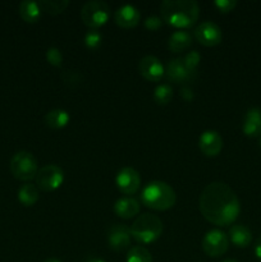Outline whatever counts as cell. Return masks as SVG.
Instances as JSON below:
<instances>
[{
    "instance_id": "6da1fadb",
    "label": "cell",
    "mask_w": 261,
    "mask_h": 262,
    "mask_svg": "<svg viewBox=\"0 0 261 262\" xmlns=\"http://www.w3.org/2000/svg\"><path fill=\"white\" fill-rule=\"evenodd\" d=\"M200 211L207 222L225 227L235 222L241 212L237 194L228 184L214 182L207 184L200 196Z\"/></svg>"
},
{
    "instance_id": "7a4b0ae2",
    "label": "cell",
    "mask_w": 261,
    "mask_h": 262,
    "mask_svg": "<svg viewBox=\"0 0 261 262\" xmlns=\"http://www.w3.org/2000/svg\"><path fill=\"white\" fill-rule=\"evenodd\" d=\"M161 19L177 28L192 27L200 15V7L193 0H164L160 4Z\"/></svg>"
},
{
    "instance_id": "3957f363",
    "label": "cell",
    "mask_w": 261,
    "mask_h": 262,
    "mask_svg": "<svg viewBox=\"0 0 261 262\" xmlns=\"http://www.w3.org/2000/svg\"><path fill=\"white\" fill-rule=\"evenodd\" d=\"M141 201L148 209L165 211L174 206L177 196L174 189L168 183L161 181L150 182L141 193Z\"/></svg>"
},
{
    "instance_id": "277c9868",
    "label": "cell",
    "mask_w": 261,
    "mask_h": 262,
    "mask_svg": "<svg viewBox=\"0 0 261 262\" xmlns=\"http://www.w3.org/2000/svg\"><path fill=\"white\" fill-rule=\"evenodd\" d=\"M163 233V223L158 216L151 214H142L130 225L132 238L138 243L148 245L160 238Z\"/></svg>"
},
{
    "instance_id": "5b68a950",
    "label": "cell",
    "mask_w": 261,
    "mask_h": 262,
    "mask_svg": "<svg viewBox=\"0 0 261 262\" xmlns=\"http://www.w3.org/2000/svg\"><path fill=\"white\" fill-rule=\"evenodd\" d=\"M110 17V7L102 0L87 2L81 9V18L90 30H97L104 26Z\"/></svg>"
},
{
    "instance_id": "8992f818",
    "label": "cell",
    "mask_w": 261,
    "mask_h": 262,
    "mask_svg": "<svg viewBox=\"0 0 261 262\" xmlns=\"http://www.w3.org/2000/svg\"><path fill=\"white\" fill-rule=\"evenodd\" d=\"M10 171L19 181H31L38 171L37 160L28 151H18L10 160Z\"/></svg>"
},
{
    "instance_id": "52a82bcc",
    "label": "cell",
    "mask_w": 261,
    "mask_h": 262,
    "mask_svg": "<svg viewBox=\"0 0 261 262\" xmlns=\"http://www.w3.org/2000/svg\"><path fill=\"white\" fill-rule=\"evenodd\" d=\"M36 187L44 192H53L58 189L64 182L63 169L58 165H45L38 169L35 177Z\"/></svg>"
},
{
    "instance_id": "ba28073f",
    "label": "cell",
    "mask_w": 261,
    "mask_h": 262,
    "mask_svg": "<svg viewBox=\"0 0 261 262\" xmlns=\"http://www.w3.org/2000/svg\"><path fill=\"white\" fill-rule=\"evenodd\" d=\"M202 251L210 257H220L229 247V238L222 230H210L202 238Z\"/></svg>"
},
{
    "instance_id": "9c48e42d",
    "label": "cell",
    "mask_w": 261,
    "mask_h": 262,
    "mask_svg": "<svg viewBox=\"0 0 261 262\" xmlns=\"http://www.w3.org/2000/svg\"><path fill=\"white\" fill-rule=\"evenodd\" d=\"M194 38L199 41L201 45L204 46H216L222 42L223 40V32L222 28L214 22L210 20H205V22L200 23L196 28H194Z\"/></svg>"
},
{
    "instance_id": "30bf717a",
    "label": "cell",
    "mask_w": 261,
    "mask_h": 262,
    "mask_svg": "<svg viewBox=\"0 0 261 262\" xmlns=\"http://www.w3.org/2000/svg\"><path fill=\"white\" fill-rule=\"evenodd\" d=\"M115 183H117L118 189L123 194H129L130 196V194H135L140 189L141 177L136 169L130 168V166H125V168L120 169L118 171Z\"/></svg>"
},
{
    "instance_id": "8fae6325",
    "label": "cell",
    "mask_w": 261,
    "mask_h": 262,
    "mask_svg": "<svg viewBox=\"0 0 261 262\" xmlns=\"http://www.w3.org/2000/svg\"><path fill=\"white\" fill-rule=\"evenodd\" d=\"M130 228L124 224H114L107 232V245L115 252H120L129 247L130 245Z\"/></svg>"
},
{
    "instance_id": "7c38bea8",
    "label": "cell",
    "mask_w": 261,
    "mask_h": 262,
    "mask_svg": "<svg viewBox=\"0 0 261 262\" xmlns=\"http://www.w3.org/2000/svg\"><path fill=\"white\" fill-rule=\"evenodd\" d=\"M141 76L150 82H159L165 74V69L156 56L146 55L138 63Z\"/></svg>"
},
{
    "instance_id": "4fadbf2b",
    "label": "cell",
    "mask_w": 261,
    "mask_h": 262,
    "mask_svg": "<svg viewBox=\"0 0 261 262\" xmlns=\"http://www.w3.org/2000/svg\"><path fill=\"white\" fill-rule=\"evenodd\" d=\"M166 78L174 83H188L194 78L196 73H192L184 64L183 58L171 59L166 66Z\"/></svg>"
},
{
    "instance_id": "5bb4252c",
    "label": "cell",
    "mask_w": 261,
    "mask_h": 262,
    "mask_svg": "<svg viewBox=\"0 0 261 262\" xmlns=\"http://www.w3.org/2000/svg\"><path fill=\"white\" fill-rule=\"evenodd\" d=\"M223 138L216 130H205L199 138V147L201 150V152L204 155L210 156V158H214L220 154V151L223 150Z\"/></svg>"
},
{
    "instance_id": "9a60e30c",
    "label": "cell",
    "mask_w": 261,
    "mask_h": 262,
    "mask_svg": "<svg viewBox=\"0 0 261 262\" xmlns=\"http://www.w3.org/2000/svg\"><path fill=\"white\" fill-rule=\"evenodd\" d=\"M141 14L140 10L135 5L125 4L118 8L114 13V20L119 27L125 28H135L140 23Z\"/></svg>"
},
{
    "instance_id": "2e32d148",
    "label": "cell",
    "mask_w": 261,
    "mask_h": 262,
    "mask_svg": "<svg viewBox=\"0 0 261 262\" xmlns=\"http://www.w3.org/2000/svg\"><path fill=\"white\" fill-rule=\"evenodd\" d=\"M242 130L248 137L261 136V110L260 107H251L243 118Z\"/></svg>"
},
{
    "instance_id": "e0dca14e",
    "label": "cell",
    "mask_w": 261,
    "mask_h": 262,
    "mask_svg": "<svg viewBox=\"0 0 261 262\" xmlns=\"http://www.w3.org/2000/svg\"><path fill=\"white\" fill-rule=\"evenodd\" d=\"M114 212L122 219H130L140 212V202L133 197H122L114 204Z\"/></svg>"
},
{
    "instance_id": "ac0fdd59",
    "label": "cell",
    "mask_w": 261,
    "mask_h": 262,
    "mask_svg": "<svg viewBox=\"0 0 261 262\" xmlns=\"http://www.w3.org/2000/svg\"><path fill=\"white\" fill-rule=\"evenodd\" d=\"M228 234H229L230 242L240 248L247 247L252 241V233L243 224L232 225Z\"/></svg>"
},
{
    "instance_id": "d6986e66",
    "label": "cell",
    "mask_w": 261,
    "mask_h": 262,
    "mask_svg": "<svg viewBox=\"0 0 261 262\" xmlns=\"http://www.w3.org/2000/svg\"><path fill=\"white\" fill-rule=\"evenodd\" d=\"M19 15L25 22L35 23L40 19L41 17V8L38 2H33V0H25L20 2L19 4Z\"/></svg>"
},
{
    "instance_id": "ffe728a7",
    "label": "cell",
    "mask_w": 261,
    "mask_h": 262,
    "mask_svg": "<svg viewBox=\"0 0 261 262\" xmlns=\"http://www.w3.org/2000/svg\"><path fill=\"white\" fill-rule=\"evenodd\" d=\"M192 45V35L187 31H176L170 35L168 46L173 53H181Z\"/></svg>"
},
{
    "instance_id": "44dd1931",
    "label": "cell",
    "mask_w": 261,
    "mask_h": 262,
    "mask_svg": "<svg viewBox=\"0 0 261 262\" xmlns=\"http://www.w3.org/2000/svg\"><path fill=\"white\" fill-rule=\"evenodd\" d=\"M71 120L68 113L63 109H53L49 113H46L44 122L51 129H61L66 127Z\"/></svg>"
},
{
    "instance_id": "7402d4cb",
    "label": "cell",
    "mask_w": 261,
    "mask_h": 262,
    "mask_svg": "<svg viewBox=\"0 0 261 262\" xmlns=\"http://www.w3.org/2000/svg\"><path fill=\"white\" fill-rule=\"evenodd\" d=\"M18 201L23 206H33L38 201V188L35 184L26 183L18 189Z\"/></svg>"
},
{
    "instance_id": "603a6c76",
    "label": "cell",
    "mask_w": 261,
    "mask_h": 262,
    "mask_svg": "<svg viewBox=\"0 0 261 262\" xmlns=\"http://www.w3.org/2000/svg\"><path fill=\"white\" fill-rule=\"evenodd\" d=\"M41 10L51 15H58L66 10L69 5L68 0H41L38 2Z\"/></svg>"
},
{
    "instance_id": "cb8c5ba5",
    "label": "cell",
    "mask_w": 261,
    "mask_h": 262,
    "mask_svg": "<svg viewBox=\"0 0 261 262\" xmlns=\"http://www.w3.org/2000/svg\"><path fill=\"white\" fill-rule=\"evenodd\" d=\"M154 99H155L156 104L168 105L173 99V89H171L170 84H159L154 91Z\"/></svg>"
},
{
    "instance_id": "d4e9b609",
    "label": "cell",
    "mask_w": 261,
    "mask_h": 262,
    "mask_svg": "<svg viewBox=\"0 0 261 262\" xmlns=\"http://www.w3.org/2000/svg\"><path fill=\"white\" fill-rule=\"evenodd\" d=\"M127 262H153V256L142 246H136L128 251Z\"/></svg>"
},
{
    "instance_id": "484cf974",
    "label": "cell",
    "mask_w": 261,
    "mask_h": 262,
    "mask_svg": "<svg viewBox=\"0 0 261 262\" xmlns=\"http://www.w3.org/2000/svg\"><path fill=\"white\" fill-rule=\"evenodd\" d=\"M60 77L64 84L72 87V89L81 86L82 82H83V74L79 71H73V69H66V71L61 72Z\"/></svg>"
},
{
    "instance_id": "4316f807",
    "label": "cell",
    "mask_w": 261,
    "mask_h": 262,
    "mask_svg": "<svg viewBox=\"0 0 261 262\" xmlns=\"http://www.w3.org/2000/svg\"><path fill=\"white\" fill-rule=\"evenodd\" d=\"M102 36L97 30H89L84 35V45L89 50H97L101 45Z\"/></svg>"
},
{
    "instance_id": "83f0119b",
    "label": "cell",
    "mask_w": 261,
    "mask_h": 262,
    "mask_svg": "<svg viewBox=\"0 0 261 262\" xmlns=\"http://www.w3.org/2000/svg\"><path fill=\"white\" fill-rule=\"evenodd\" d=\"M200 60H201V55L199 51L192 50L188 54L183 56V61L186 64L187 68L192 72V73H197V67H199Z\"/></svg>"
},
{
    "instance_id": "f1b7e54d",
    "label": "cell",
    "mask_w": 261,
    "mask_h": 262,
    "mask_svg": "<svg viewBox=\"0 0 261 262\" xmlns=\"http://www.w3.org/2000/svg\"><path fill=\"white\" fill-rule=\"evenodd\" d=\"M46 60L53 67H60L63 63V55L58 48H49L46 50Z\"/></svg>"
},
{
    "instance_id": "f546056e",
    "label": "cell",
    "mask_w": 261,
    "mask_h": 262,
    "mask_svg": "<svg viewBox=\"0 0 261 262\" xmlns=\"http://www.w3.org/2000/svg\"><path fill=\"white\" fill-rule=\"evenodd\" d=\"M214 5L217 8V10L222 13H229L237 7L235 0H215Z\"/></svg>"
},
{
    "instance_id": "4dcf8cb0",
    "label": "cell",
    "mask_w": 261,
    "mask_h": 262,
    "mask_svg": "<svg viewBox=\"0 0 261 262\" xmlns=\"http://www.w3.org/2000/svg\"><path fill=\"white\" fill-rule=\"evenodd\" d=\"M161 25H163V19L158 15H150L145 19V27L148 31H158L161 27Z\"/></svg>"
},
{
    "instance_id": "1f68e13d",
    "label": "cell",
    "mask_w": 261,
    "mask_h": 262,
    "mask_svg": "<svg viewBox=\"0 0 261 262\" xmlns=\"http://www.w3.org/2000/svg\"><path fill=\"white\" fill-rule=\"evenodd\" d=\"M181 96L183 97L186 101H191V100L193 99V91H192L191 89H188V87H182Z\"/></svg>"
},
{
    "instance_id": "d6a6232c",
    "label": "cell",
    "mask_w": 261,
    "mask_h": 262,
    "mask_svg": "<svg viewBox=\"0 0 261 262\" xmlns=\"http://www.w3.org/2000/svg\"><path fill=\"white\" fill-rule=\"evenodd\" d=\"M255 255L261 260V235L257 238L255 243Z\"/></svg>"
},
{
    "instance_id": "836d02e7",
    "label": "cell",
    "mask_w": 261,
    "mask_h": 262,
    "mask_svg": "<svg viewBox=\"0 0 261 262\" xmlns=\"http://www.w3.org/2000/svg\"><path fill=\"white\" fill-rule=\"evenodd\" d=\"M44 262H61V261L56 260V258H49V260H46V261H44Z\"/></svg>"
},
{
    "instance_id": "e575fe53",
    "label": "cell",
    "mask_w": 261,
    "mask_h": 262,
    "mask_svg": "<svg viewBox=\"0 0 261 262\" xmlns=\"http://www.w3.org/2000/svg\"><path fill=\"white\" fill-rule=\"evenodd\" d=\"M87 262H104L102 260H97V258H92V260L87 261Z\"/></svg>"
},
{
    "instance_id": "d590c367",
    "label": "cell",
    "mask_w": 261,
    "mask_h": 262,
    "mask_svg": "<svg viewBox=\"0 0 261 262\" xmlns=\"http://www.w3.org/2000/svg\"><path fill=\"white\" fill-rule=\"evenodd\" d=\"M223 262H238L237 260H224Z\"/></svg>"
},
{
    "instance_id": "8d00e7d4",
    "label": "cell",
    "mask_w": 261,
    "mask_h": 262,
    "mask_svg": "<svg viewBox=\"0 0 261 262\" xmlns=\"http://www.w3.org/2000/svg\"><path fill=\"white\" fill-rule=\"evenodd\" d=\"M260 146H261V136H260Z\"/></svg>"
}]
</instances>
